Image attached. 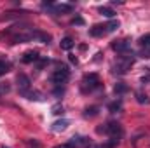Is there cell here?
<instances>
[{"label":"cell","instance_id":"6da1fadb","mask_svg":"<svg viewBox=\"0 0 150 148\" xmlns=\"http://www.w3.org/2000/svg\"><path fill=\"white\" fill-rule=\"evenodd\" d=\"M134 59H136V58H134V52H133V51L120 54V56L117 58L115 65H113V72H115V73H126V72L133 66Z\"/></svg>","mask_w":150,"mask_h":148},{"label":"cell","instance_id":"7a4b0ae2","mask_svg":"<svg viewBox=\"0 0 150 148\" xmlns=\"http://www.w3.org/2000/svg\"><path fill=\"white\" fill-rule=\"evenodd\" d=\"M100 85H101V80H100V75L98 73L84 75V78H82V82H80V89H82V92H86V94L96 91Z\"/></svg>","mask_w":150,"mask_h":148},{"label":"cell","instance_id":"3957f363","mask_svg":"<svg viewBox=\"0 0 150 148\" xmlns=\"http://www.w3.org/2000/svg\"><path fill=\"white\" fill-rule=\"evenodd\" d=\"M68 78H70V70H68L67 66H61V68L54 70V73L51 75V80H52V84H56V85L67 84Z\"/></svg>","mask_w":150,"mask_h":148},{"label":"cell","instance_id":"277c9868","mask_svg":"<svg viewBox=\"0 0 150 148\" xmlns=\"http://www.w3.org/2000/svg\"><path fill=\"white\" fill-rule=\"evenodd\" d=\"M105 134H108L110 140H120L122 138V125L119 122H108L105 125Z\"/></svg>","mask_w":150,"mask_h":148},{"label":"cell","instance_id":"5b68a950","mask_svg":"<svg viewBox=\"0 0 150 148\" xmlns=\"http://www.w3.org/2000/svg\"><path fill=\"white\" fill-rule=\"evenodd\" d=\"M49 7L52 9L54 14H70V12H74V5L72 4H58V5H51L49 4Z\"/></svg>","mask_w":150,"mask_h":148},{"label":"cell","instance_id":"8992f818","mask_svg":"<svg viewBox=\"0 0 150 148\" xmlns=\"http://www.w3.org/2000/svg\"><path fill=\"white\" fill-rule=\"evenodd\" d=\"M112 49L117 51V52H120V54H124V52L131 51V44H129V40H119V42H113L112 44Z\"/></svg>","mask_w":150,"mask_h":148},{"label":"cell","instance_id":"52a82bcc","mask_svg":"<svg viewBox=\"0 0 150 148\" xmlns=\"http://www.w3.org/2000/svg\"><path fill=\"white\" fill-rule=\"evenodd\" d=\"M19 94H21L23 98H26V99H32V101H42V99H44L42 92H38V91H32V89L19 91Z\"/></svg>","mask_w":150,"mask_h":148},{"label":"cell","instance_id":"ba28073f","mask_svg":"<svg viewBox=\"0 0 150 148\" xmlns=\"http://www.w3.org/2000/svg\"><path fill=\"white\" fill-rule=\"evenodd\" d=\"M16 82H18V89L19 91H26V89H30V78L26 77L25 73H18L16 75Z\"/></svg>","mask_w":150,"mask_h":148},{"label":"cell","instance_id":"9c48e42d","mask_svg":"<svg viewBox=\"0 0 150 148\" xmlns=\"http://www.w3.org/2000/svg\"><path fill=\"white\" fill-rule=\"evenodd\" d=\"M38 59H40V56H38L37 51H26V52L23 54V58H21L23 63H35Z\"/></svg>","mask_w":150,"mask_h":148},{"label":"cell","instance_id":"30bf717a","mask_svg":"<svg viewBox=\"0 0 150 148\" xmlns=\"http://www.w3.org/2000/svg\"><path fill=\"white\" fill-rule=\"evenodd\" d=\"M68 125H70V120H67V118H61V120H56V122L52 124V127H51V129H52L54 132H61V131H65Z\"/></svg>","mask_w":150,"mask_h":148},{"label":"cell","instance_id":"8fae6325","mask_svg":"<svg viewBox=\"0 0 150 148\" xmlns=\"http://www.w3.org/2000/svg\"><path fill=\"white\" fill-rule=\"evenodd\" d=\"M89 35H91V37H103V35H107V30H105L103 25H94V26L89 30Z\"/></svg>","mask_w":150,"mask_h":148},{"label":"cell","instance_id":"7c38bea8","mask_svg":"<svg viewBox=\"0 0 150 148\" xmlns=\"http://www.w3.org/2000/svg\"><path fill=\"white\" fill-rule=\"evenodd\" d=\"M134 96H136V101H138L140 105H149V103H150L149 96H147L143 91H136V94H134Z\"/></svg>","mask_w":150,"mask_h":148},{"label":"cell","instance_id":"4fadbf2b","mask_svg":"<svg viewBox=\"0 0 150 148\" xmlns=\"http://www.w3.org/2000/svg\"><path fill=\"white\" fill-rule=\"evenodd\" d=\"M98 113H100V106H89V108L84 110V117H86V118H93V117H96Z\"/></svg>","mask_w":150,"mask_h":148},{"label":"cell","instance_id":"5bb4252c","mask_svg":"<svg viewBox=\"0 0 150 148\" xmlns=\"http://www.w3.org/2000/svg\"><path fill=\"white\" fill-rule=\"evenodd\" d=\"M33 32V38H38V40H42V42H49L51 40V35H47V33H44V32H40V30H32Z\"/></svg>","mask_w":150,"mask_h":148},{"label":"cell","instance_id":"9a60e30c","mask_svg":"<svg viewBox=\"0 0 150 148\" xmlns=\"http://www.w3.org/2000/svg\"><path fill=\"white\" fill-rule=\"evenodd\" d=\"M113 91H115V94H126V92L129 91V87H127V84H124V82H119V84H115Z\"/></svg>","mask_w":150,"mask_h":148},{"label":"cell","instance_id":"2e32d148","mask_svg":"<svg viewBox=\"0 0 150 148\" xmlns=\"http://www.w3.org/2000/svg\"><path fill=\"white\" fill-rule=\"evenodd\" d=\"M59 45H61V49H63V51H70V49L74 47V40H72L70 37H65L61 42H59Z\"/></svg>","mask_w":150,"mask_h":148},{"label":"cell","instance_id":"e0dca14e","mask_svg":"<svg viewBox=\"0 0 150 148\" xmlns=\"http://www.w3.org/2000/svg\"><path fill=\"white\" fill-rule=\"evenodd\" d=\"M117 28H119V21H117V19H112V21H108V23L105 25V30H107V33L115 32Z\"/></svg>","mask_w":150,"mask_h":148},{"label":"cell","instance_id":"ac0fdd59","mask_svg":"<svg viewBox=\"0 0 150 148\" xmlns=\"http://www.w3.org/2000/svg\"><path fill=\"white\" fill-rule=\"evenodd\" d=\"M98 11H100V14H103L105 18H113V16H115V11L110 9V7H100Z\"/></svg>","mask_w":150,"mask_h":148},{"label":"cell","instance_id":"d6986e66","mask_svg":"<svg viewBox=\"0 0 150 148\" xmlns=\"http://www.w3.org/2000/svg\"><path fill=\"white\" fill-rule=\"evenodd\" d=\"M9 68H11V63H9V61H5V59H0V77L7 73V72H9Z\"/></svg>","mask_w":150,"mask_h":148},{"label":"cell","instance_id":"ffe728a7","mask_svg":"<svg viewBox=\"0 0 150 148\" xmlns=\"http://www.w3.org/2000/svg\"><path fill=\"white\" fill-rule=\"evenodd\" d=\"M11 91V84L9 82H0V96H5Z\"/></svg>","mask_w":150,"mask_h":148},{"label":"cell","instance_id":"44dd1931","mask_svg":"<svg viewBox=\"0 0 150 148\" xmlns=\"http://www.w3.org/2000/svg\"><path fill=\"white\" fill-rule=\"evenodd\" d=\"M120 108H122V101H120V99H119V101H113V103L108 105V110L113 111V113H115V111H119Z\"/></svg>","mask_w":150,"mask_h":148},{"label":"cell","instance_id":"7402d4cb","mask_svg":"<svg viewBox=\"0 0 150 148\" xmlns=\"http://www.w3.org/2000/svg\"><path fill=\"white\" fill-rule=\"evenodd\" d=\"M51 113H52V115H61V113H63V105H61V103H56V105H52Z\"/></svg>","mask_w":150,"mask_h":148},{"label":"cell","instance_id":"603a6c76","mask_svg":"<svg viewBox=\"0 0 150 148\" xmlns=\"http://www.w3.org/2000/svg\"><path fill=\"white\" fill-rule=\"evenodd\" d=\"M119 145V140H110L108 143H105V145H98L96 148H115Z\"/></svg>","mask_w":150,"mask_h":148},{"label":"cell","instance_id":"cb8c5ba5","mask_svg":"<svg viewBox=\"0 0 150 148\" xmlns=\"http://www.w3.org/2000/svg\"><path fill=\"white\" fill-rule=\"evenodd\" d=\"M138 42H140V45H142V47H150V33H149V35H143Z\"/></svg>","mask_w":150,"mask_h":148},{"label":"cell","instance_id":"d4e9b609","mask_svg":"<svg viewBox=\"0 0 150 148\" xmlns=\"http://www.w3.org/2000/svg\"><path fill=\"white\" fill-rule=\"evenodd\" d=\"M138 54H140L142 58H145V59H150V47H142Z\"/></svg>","mask_w":150,"mask_h":148},{"label":"cell","instance_id":"484cf974","mask_svg":"<svg viewBox=\"0 0 150 148\" xmlns=\"http://www.w3.org/2000/svg\"><path fill=\"white\" fill-rule=\"evenodd\" d=\"M72 25H84V19L82 18H75L74 21H72Z\"/></svg>","mask_w":150,"mask_h":148},{"label":"cell","instance_id":"4316f807","mask_svg":"<svg viewBox=\"0 0 150 148\" xmlns=\"http://www.w3.org/2000/svg\"><path fill=\"white\" fill-rule=\"evenodd\" d=\"M63 92H65V89H63L61 85H58V89L54 91V94H56V96H59V94H63Z\"/></svg>","mask_w":150,"mask_h":148},{"label":"cell","instance_id":"83f0119b","mask_svg":"<svg viewBox=\"0 0 150 148\" xmlns=\"http://www.w3.org/2000/svg\"><path fill=\"white\" fill-rule=\"evenodd\" d=\"M142 82L145 84V82H150V75H145V77H142Z\"/></svg>","mask_w":150,"mask_h":148},{"label":"cell","instance_id":"f1b7e54d","mask_svg":"<svg viewBox=\"0 0 150 148\" xmlns=\"http://www.w3.org/2000/svg\"><path fill=\"white\" fill-rule=\"evenodd\" d=\"M54 148H72V147H70L68 143H65V145H56Z\"/></svg>","mask_w":150,"mask_h":148},{"label":"cell","instance_id":"f546056e","mask_svg":"<svg viewBox=\"0 0 150 148\" xmlns=\"http://www.w3.org/2000/svg\"><path fill=\"white\" fill-rule=\"evenodd\" d=\"M70 61H72V63H75V65H77V61H79V59H77L75 56H72V54H70Z\"/></svg>","mask_w":150,"mask_h":148},{"label":"cell","instance_id":"4dcf8cb0","mask_svg":"<svg viewBox=\"0 0 150 148\" xmlns=\"http://www.w3.org/2000/svg\"><path fill=\"white\" fill-rule=\"evenodd\" d=\"M2 148H7V147H2Z\"/></svg>","mask_w":150,"mask_h":148}]
</instances>
